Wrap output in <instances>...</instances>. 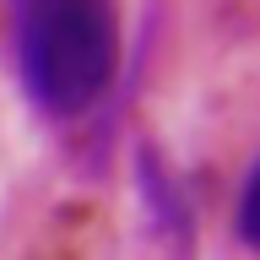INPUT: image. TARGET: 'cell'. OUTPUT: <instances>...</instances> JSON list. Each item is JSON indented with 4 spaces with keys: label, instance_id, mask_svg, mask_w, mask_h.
<instances>
[{
    "label": "cell",
    "instance_id": "cell-2",
    "mask_svg": "<svg viewBox=\"0 0 260 260\" xmlns=\"http://www.w3.org/2000/svg\"><path fill=\"white\" fill-rule=\"evenodd\" d=\"M239 233L244 244H260V162L249 168V184L239 195Z\"/></svg>",
    "mask_w": 260,
    "mask_h": 260
},
{
    "label": "cell",
    "instance_id": "cell-1",
    "mask_svg": "<svg viewBox=\"0 0 260 260\" xmlns=\"http://www.w3.org/2000/svg\"><path fill=\"white\" fill-rule=\"evenodd\" d=\"M119 71V16L114 0H27L22 11V81L38 109H92Z\"/></svg>",
    "mask_w": 260,
    "mask_h": 260
}]
</instances>
